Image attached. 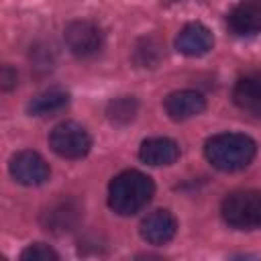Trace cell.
Returning a JSON list of instances; mask_svg holds the SVG:
<instances>
[{
    "mask_svg": "<svg viewBox=\"0 0 261 261\" xmlns=\"http://www.w3.org/2000/svg\"><path fill=\"white\" fill-rule=\"evenodd\" d=\"M155 194L153 179L137 169L118 173L108 186V206L120 214L130 216L143 210Z\"/></svg>",
    "mask_w": 261,
    "mask_h": 261,
    "instance_id": "cell-1",
    "label": "cell"
},
{
    "mask_svg": "<svg viewBox=\"0 0 261 261\" xmlns=\"http://www.w3.org/2000/svg\"><path fill=\"white\" fill-rule=\"evenodd\" d=\"M257 153V145L251 137L241 133H220L206 141L204 155L212 167L220 171H239L245 169Z\"/></svg>",
    "mask_w": 261,
    "mask_h": 261,
    "instance_id": "cell-2",
    "label": "cell"
},
{
    "mask_svg": "<svg viewBox=\"0 0 261 261\" xmlns=\"http://www.w3.org/2000/svg\"><path fill=\"white\" fill-rule=\"evenodd\" d=\"M222 218L237 230L261 228V192L257 190H234L220 206Z\"/></svg>",
    "mask_w": 261,
    "mask_h": 261,
    "instance_id": "cell-3",
    "label": "cell"
},
{
    "mask_svg": "<svg viewBox=\"0 0 261 261\" xmlns=\"http://www.w3.org/2000/svg\"><path fill=\"white\" fill-rule=\"evenodd\" d=\"M49 147L63 159H82L92 149V137L82 124L67 120L51 130Z\"/></svg>",
    "mask_w": 261,
    "mask_h": 261,
    "instance_id": "cell-4",
    "label": "cell"
},
{
    "mask_svg": "<svg viewBox=\"0 0 261 261\" xmlns=\"http://www.w3.org/2000/svg\"><path fill=\"white\" fill-rule=\"evenodd\" d=\"M63 39H65V45L69 47V51L77 57H92L104 45V33L92 20H73V22H69L65 27Z\"/></svg>",
    "mask_w": 261,
    "mask_h": 261,
    "instance_id": "cell-5",
    "label": "cell"
},
{
    "mask_svg": "<svg viewBox=\"0 0 261 261\" xmlns=\"http://www.w3.org/2000/svg\"><path fill=\"white\" fill-rule=\"evenodd\" d=\"M8 169H10V175L22 186H41L49 179V173H51L47 161L35 151H20L12 155Z\"/></svg>",
    "mask_w": 261,
    "mask_h": 261,
    "instance_id": "cell-6",
    "label": "cell"
},
{
    "mask_svg": "<svg viewBox=\"0 0 261 261\" xmlns=\"http://www.w3.org/2000/svg\"><path fill=\"white\" fill-rule=\"evenodd\" d=\"M228 29L234 35L249 37L261 33V0H243L226 16Z\"/></svg>",
    "mask_w": 261,
    "mask_h": 261,
    "instance_id": "cell-7",
    "label": "cell"
},
{
    "mask_svg": "<svg viewBox=\"0 0 261 261\" xmlns=\"http://www.w3.org/2000/svg\"><path fill=\"white\" fill-rule=\"evenodd\" d=\"M214 45V37L212 31L208 27H204L202 22H190L186 24L177 39H175V49L188 57H200L206 55Z\"/></svg>",
    "mask_w": 261,
    "mask_h": 261,
    "instance_id": "cell-8",
    "label": "cell"
},
{
    "mask_svg": "<svg viewBox=\"0 0 261 261\" xmlns=\"http://www.w3.org/2000/svg\"><path fill=\"white\" fill-rule=\"evenodd\" d=\"M163 106L171 120H188L206 108V98L196 90H177L165 98Z\"/></svg>",
    "mask_w": 261,
    "mask_h": 261,
    "instance_id": "cell-9",
    "label": "cell"
},
{
    "mask_svg": "<svg viewBox=\"0 0 261 261\" xmlns=\"http://www.w3.org/2000/svg\"><path fill=\"white\" fill-rule=\"evenodd\" d=\"M177 222L171 212L167 210H155L147 214V218L141 222V237L143 241L151 245H165L175 237Z\"/></svg>",
    "mask_w": 261,
    "mask_h": 261,
    "instance_id": "cell-10",
    "label": "cell"
},
{
    "mask_svg": "<svg viewBox=\"0 0 261 261\" xmlns=\"http://www.w3.org/2000/svg\"><path fill=\"white\" fill-rule=\"evenodd\" d=\"M139 157L147 165H155V167L171 165L179 157V147L175 141H171L167 137H153V139H147L141 143Z\"/></svg>",
    "mask_w": 261,
    "mask_h": 261,
    "instance_id": "cell-11",
    "label": "cell"
},
{
    "mask_svg": "<svg viewBox=\"0 0 261 261\" xmlns=\"http://www.w3.org/2000/svg\"><path fill=\"white\" fill-rule=\"evenodd\" d=\"M80 218V208L73 200H61L47 208L43 214V224L51 232H67L75 226Z\"/></svg>",
    "mask_w": 261,
    "mask_h": 261,
    "instance_id": "cell-12",
    "label": "cell"
},
{
    "mask_svg": "<svg viewBox=\"0 0 261 261\" xmlns=\"http://www.w3.org/2000/svg\"><path fill=\"white\" fill-rule=\"evenodd\" d=\"M232 100L239 108L257 112L261 110V77L259 75H245L232 88Z\"/></svg>",
    "mask_w": 261,
    "mask_h": 261,
    "instance_id": "cell-13",
    "label": "cell"
},
{
    "mask_svg": "<svg viewBox=\"0 0 261 261\" xmlns=\"http://www.w3.org/2000/svg\"><path fill=\"white\" fill-rule=\"evenodd\" d=\"M69 104V96L61 90H49V92H43L39 96H35L27 110L31 116H47V114H55L59 110H63L65 106Z\"/></svg>",
    "mask_w": 261,
    "mask_h": 261,
    "instance_id": "cell-14",
    "label": "cell"
},
{
    "mask_svg": "<svg viewBox=\"0 0 261 261\" xmlns=\"http://www.w3.org/2000/svg\"><path fill=\"white\" fill-rule=\"evenodd\" d=\"M137 108H139V102L135 96H118L108 102L106 116L112 124H128L135 118Z\"/></svg>",
    "mask_w": 261,
    "mask_h": 261,
    "instance_id": "cell-15",
    "label": "cell"
},
{
    "mask_svg": "<svg viewBox=\"0 0 261 261\" xmlns=\"http://www.w3.org/2000/svg\"><path fill=\"white\" fill-rule=\"evenodd\" d=\"M22 261H57L59 255L45 243H33L20 253Z\"/></svg>",
    "mask_w": 261,
    "mask_h": 261,
    "instance_id": "cell-16",
    "label": "cell"
},
{
    "mask_svg": "<svg viewBox=\"0 0 261 261\" xmlns=\"http://www.w3.org/2000/svg\"><path fill=\"white\" fill-rule=\"evenodd\" d=\"M137 61L143 67H153L159 61V45L153 39H145L143 45L137 47Z\"/></svg>",
    "mask_w": 261,
    "mask_h": 261,
    "instance_id": "cell-17",
    "label": "cell"
},
{
    "mask_svg": "<svg viewBox=\"0 0 261 261\" xmlns=\"http://www.w3.org/2000/svg\"><path fill=\"white\" fill-rule=\"evenodd\" d=\"M16 86V71H12L8 65L2 67V88L4 90H12Z\"/></svg>",
    "mask_w": 261,
    "mask_h": 261,
    "instance_id": "cell-18",
    "label": "cell"
}]
</instances>
